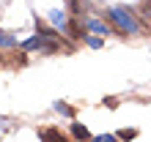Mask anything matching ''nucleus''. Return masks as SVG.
Returning a JSON list of instances; mask_svg holds the SVG:
<instances>
[{
	"instance_id": "obj_12",
	"label": "nucleus",
	"mask_w": 151,
	"mask_h": 142,
	"mask_svg": "<svg viewBox=\"0 0 151 142\" xmlns=\"http://www.w3.org/2000/svg\"><path fill=\"white\" fill-rule=\"evenodd\" d=\"M104 107H110V109H115V107H118V101H115V99H104Z\"/></svg>"
},
{
	"instance_id": "obj_6",
	"label": "nucleus",
	"mask_w": 151,
	"mask_h": 142,
	"mask_svg": "<svg viewBox=\"0 0 151 142\" xmlns=\"http://www.w3.org/2000/svg\"><path fill=\"white\" fill-rule=\"evenodd\" d=\"M85 28L91 30V33H99V36H107V33H110V28H107V25H104V22H99V19H93V16H88V19H85Z\"/></svg>"
},
{
	"instance_id": "obj_9",
	"label": "nucleus",
	"mask_w": 151,
	"mask_h": 142,
	"mask_svg": "<svg viewBox=\"0 0 151 142\" xmlns=\"http://www.w3.org/2000/svg\"><path fill=\"white\" fill-rule=\"evenodd\" d=\"M115 137H118L121 142H132V139L137 137V129H121V131H118Z\"/></svg>"
},
{
	"instance_id": "obj_7",
	"label": "nucleus",
	"mask_w": 151,
	"mask_h": 142,
	"mask_svg": "<svg viewBox=\"0 0 151 142\" xmlns=\"http://www.w3.org/2000/svg\"><path fill=\"white\" fill-rule=\"evenodd\" d=\"M14 47H19V41L11 33H0V49H14Z\"/></svg>"
},
{
	"instance_id": "obj_11",
	"label": "nucleus",
	"mask_w": 151,
	"mask_h": 142,
	"mask_svg": "<svg viewBox=\"0 0 151 142\" xmlns=\"http://www.w3.org/2000/svg\"><path fill=\"white\" fill-rule=\"evenodd\" d=\"M91 142H121L115 134H99V137H91Z\"/></svg>"
},
{
	"instance_id": "obj_2",
	"label": "nucleus",
	"mask_w": 151,
	"mask_h": 142,
	"mask_svg": "<svg viewBox=\"0 0 151 142\" xmlns=\"http://www.w3.org/2000/svg\"><path fill=\"white\" fill-rule=\"evenodd\" d=\"M50 25L55 30H69V16H66V11H60V8L50 11Z\"/></svg>"
},
{
	"instance_id": "obj_8",
	"label": "nucleus",
	"mask_w": 151,
	"mask_h": 142,
	"mask_svg": "<svg viewBox=\"0 0 151 142\" xmlns=\"http://www.w3.org/2000/svg\"><path fill=\"white\" fill-rule=\"evenodd\" d=\"M85 44H88L91 49H102V47H104V38H102L99 33H91V36H85Z\"/></svg>"
},
{
	"instance_id": "obj_5",
	"label": "nucleus",
	"mask_w": 151,
	"mask_h": 142,
	"mask_svg": "<svg viewBox=\"0 0 151 142\" xmlns=\"http://www.w3.org/2000/svg\"><path fill=\"white\" fill-rule=\"evenodd\" d=\"M72 137L77 139V142H88L91 139V131H88V126H83V123H72Z\"/></svg>"
},
{
	"instance_id": "obj_1",
	"label": "nucleus",
	"mask_w": 151,
	"mask_h": 142,
	"mask_svg": "<svg viewBox=\"0 0 151 142\" xmlns=\"http://www.w3.org/2000/svg\"><path fill=\"white\" fill-rule=\"evenodd\" d=\"M107 22L124 36H137L140 33V19L129 6H110L107 8Z\"/></svg>"
},
{
	"instance_id": "obj_3",
	"label": "nucleus",
	"mask_w": 151,
	"mask_h": 142,
	"mask_svg": "<svg viewBox=\"0 0 151 142\" xmlns=\"http://www.w3.org/2000/svg\"><path fill=\"white\" fill-rule=\"evenodd\" d=\"M44 41H47V36L36 33V36H30V38H25V41L19 44V49H22V52H33V49H39V47H41Z\"/></svg>"
},
{
	"instance_id": "obj_4",
	"label": "nucleus",
	"mask_w": 151,
	"mask_h": 142,
	"mask_svg": "<svg viewBox=\"0 0 151 142\" xmlns=\"http://www.w3.org/2000/svg\"><path fill=\"white\" fill-rule=\"evenodd\" d=\"M39 137H41V142H69V137H63L58 129H41Z\"/></svg>"
},
{
	"instance_id": "obj_10",
	"label": "nucleus",
	"mask_w": 151,
	"mask_h": 142,
	"mask_svg": "<svg viewBox=\"0 0 151 142\" xmlns=\"http://www.w3.org/2000/svg\"><path fill=\"white\" fill-rule=\"evenodd\" d=\"M55 112H60L63 118H74V109L69 104H63V101H55Z\"/></svg>"
}]
</instances>
